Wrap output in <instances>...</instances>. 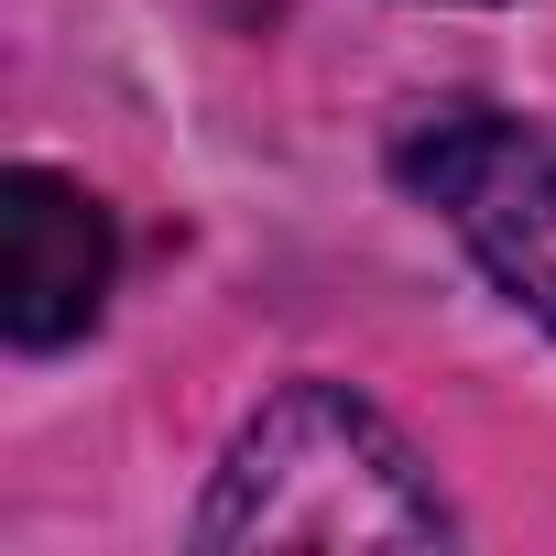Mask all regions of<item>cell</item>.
<instances>
[{
    "label": "cell",
    "mask_w": 556,
    "mask_h": 556,
    "mask_svg": "<svg viewBox=\"0 0 556 556\" xmlns=\"http://www.w3.org/2000/svg\"><path fill=\"white\" fill-rule=\"evenodd\" d=\"M447 534L458 523H447L437 480L350 382L273 393L229 437V458L197 502L207 556H229V545H447Z\"/></svg>",
    "instance_id": "cell-1"
},
{
    "label": "cell",
    "mask_w": 556,
    "mask_h": 556,
    "mask_svg": "<svg viewBox=\"0 0 556 556\" xmlns=\"http://www.w3.org/2000/svg\"><path fill=\"white\" fill-rule=\"evenodd\" d=\"M110 306V207L55 164L0 175V328L12 350H66Z\"/></svg>",
    "instance_id": "cell-3"
},
{
    "label": "cell",
    "mask_w": 556,
    "mask_h": 556,
    "mask_svg": "<svg viewBox=\"0 0 556 556\" xmlns=\"http://www.w3.org/2000/svg\"><path fill=\"white\" fill-rule=\"evenodd\" d=\"M393 175L447 207V229L480 251V273L556 328V131L545 121H502V110H426L393 153Z\"/></svg>",
    "instance_id": "cell-2"
}]
</instances>
